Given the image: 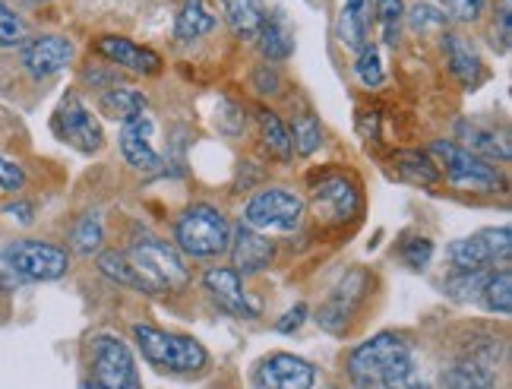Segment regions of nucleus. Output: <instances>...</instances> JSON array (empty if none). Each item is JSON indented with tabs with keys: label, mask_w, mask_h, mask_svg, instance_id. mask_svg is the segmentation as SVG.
<instances>
[{
	"label": "nucleus",
	"mask_w": 512,
	"mask_h": 389,
	"mask_svg": "<svg viewBox=\"0 0 512 389\" xmlns=\"http://www.w3.org/2000/svg\"><path fill=\"white\" fill-rule=\"evenodd\" d=\"M133 342L140 348V355L146 364H152L155 371L168 374H200L209 364V352L203 342H196L193 336L168 333V329L136 323L133 326Z\"/></svg>",
	"instance_id": "1"
},
{
	"label": "nucleus",
	"mask_w": 512,
	"mask_h": 389,
	"mask_svg": "<svg viewBox=\"0 0 512 389\" xmlns=\"http://www.w3.org/2000/svg\"><path fill=\"white\" fill-rule=\"evenodd\" d=\"M174 247L193 260H215L228 254L231 247L228 216L212 203L187 206L174 222Z\"/></svg>",
	"instance_id": "2"
},
{
	"label": "nucleus",
	"mask_w": 512,
	"mask_h": 389,
	"mask_svg": "<svg viewBox=\"0 0 512 389\" xmlns=\"http://www.w3.org/2000/svg\"><path fill=\"white\" fill-rule=\"evenodd\" d=\"M133 272L140 276L146 295H168L181 291L190 282V266L174 244L162 238H143L127 250Z\"/></svg>",
	"instance_id": "3"
},
{
	"label": "nucleus",
	"mask_w": 512,
	"mask_h": 389,
	"mask_svg": "<svg viewBox=\"0 0 512 389\" xmlns=\"http://www.w3.org/2000/svg\"><path fill=\"white\" fill-rule=\"evenodd\" d=\"M307 203L288 187H266L253 193L244 206L241 225L260 231V235H294L304 222Z\"/></svg>",
	"instance_id": "4"
},
{
	"label": "nucleus",
	"mask_w": 512,
	"mask_h": 389,
	"mask_svg": "<svg viewBox=\"0 0 512 389\" xmlns=\"http://www.w3.org/2000/svg\"><path fill=\"white\" fill-rule=\"evenodd\" d=\"M430 155H437V168H440V174H446L452 187L478 190V193H497L506 187V178L497 165L471 155L456 140H433Z\"/></svg>",
	"instance_id": "5"
},
{
	"label": "nucleus",
	"mask_w": 512,
	"mask_h": 389,
	"mask_svg": "<svg viewBox=\"0 0 512 389\" xmlns=\"http://www.w3.org/2000/svg\"><path fill=\"white\" fill-rule=\"evenodd\" d=\"M0 263L29 282H57L70 272V254L64 247L38 238L10 241L0 250Z\"/></svg>",
	"instance_id": "6"
},
{
	"label": "nucleus",
	"mask_w": 512,
	"mask_h": 389,
	"mask_svg": "<svg viewBox=\"0 0 512 389\" xmlns=\"http://www.w3.org/2000/svg\"><path fill=\"white\" fill-rule=\"evenodd\" d=\"M411 355V342L399 333H377L367 342L354 345L348 352V377L358 389H377L386 367H392L399 358Z\"/></svg>",
	"instance_id": "7"
},
{
	"label": "nucleus",
	"mask_w": 512,
	"mask_h": 389,
	"mask_svg": "<svg viewBox=\"0 0 512 389\" xmlns=\"http://www.w3.org/2000/svg\"><path fill=\"white\" fill-rule=\"evenodd\" d=\"M92 380L102 389H143L140 367L130 352V345L117 336H95L92 345Z\"/></svg>",
	"instance_id": "8"
},
{
	"label": "nucleus",
	"mask_w": 512,
	"mask_h": 389,
	"mask_svg": "<svg viewBox=\"0 0 512 389\" xmlns=\"http://www.w3.org/2000/svg\"><path fill=\"white\" fill-rule=\"evenodd\" d=\"M51 130H54V136L61 143L80 149L86 155L102 152V146H105L102 124H98L92 108L76 92H67L64 99H61V105H57L54 118H51Z\"/></svg>",
	"instance_id": "9"
},
{
	"label": "nucleus",
	"mask_w": 512,
	"mask_h": 389,
	"mask_svg": "<svg viewBox=\"0 0 512 389\" xmlns=\"http://www.w3.org/2000/svg\"><path fill=\"white\" fill-rule=\"evenodd\" d=\"M512 254V235L509 225L500 228H481L471 238H459L446 247V257L456 269L465 272H478V269H490L497 263H506Z\"/></svg>",
	"instance_id": "10"
},
{
	"label": "nucleus",
	"mask_w": 512,
	"mask_h": 389,
	"mask_svg": "<svg viewBox=\"0 0 512 389\" xmlns=\"http://www.w3.org/2000/svg\"><path fill=\"white\" fill-rule=\"evenodd\" d=\"M76 61V45L73 38L57 35V32H42L29 35L23 48H19V67H23L32 80H51V76L64 73Z\"/></svg>",
	"instance_id": "11"
},
{
	"label": "nucleus",
	"mask_w": 512,
	"mask_h": 389,
	"mask_svg": "<svg viewBox=\"0 0 512 389\" xmlns=\"http://www.w3.org/2000/svg\"><path fill=\"white\" fill-rule=\"evenodd\" d=\"M310 209L323 225H345L361 212V193L348 174H326L310 193Z\"/></svg>",
	"instance_id": "12"
},
{
	"label": "nucleus",
	"mask_w": 512,
	"mask_h": 389,
	"mask_svg": "<svg viewBox=\"0 0 512 389\" xmlns=\"http://www.w3.org/2000/svg\"><path fill=\"white\" fill-rule=\"evenodd\" d=\"M92 48L114 70H127V73H136V76H159L162 67H165L159 51L133 42V38H127V35H98L92 42Z\"/></svg>",
	"instance_id": "13"
},
{
	"label": "nucleus",
	"mask_w": 512,
	"mask_h": 389,
	"mask_svg": "<svg viewBox=\"0 0 512 389\" xmlns=\"http://www.w3.org/2000/svg\"><path fill=\"white\" fill-rule=\"evenodd\" d=\"M364 291H367V272L364 269L348 272L345 282L326 298V304H320L317 317H313V320H317L326 329V333L345 336L351 320H354V314H358L361 301H364Z\"/></svg>",
	"instance_id": "14"
},
{
	"label": "nucleus",
	"mask_w": 512,
	"mask_h": 389,
	"mask_svg": "<svg viewBox=\"0 0 512 389\" xmlns=\"http://www.w3.org/2000/svg\"><path fill=\"white\" fill-rule=\"evenodd\" d=\"M313 383H317V367L291 352H272L253 371L256 389H313Z\"/></svg>",
	"instance_id": "15"
},
{
	"label": "nucleus",
	"mask_w": 512,
	"mask_h": 389,
	"mask_svg": "<svg viewBox=\"0 0 512 389\" xmlns=\"http://www.w3.org/2000/svg\"><path fill=\"white\" fill-rule=\"evenodd\" d=\"M203 288L209 291V298L219 304L225 314L238 317V320H256V317H260V304L247 295L244 279L231 266H212L203 276Z\"/></svg>",
	"instance_id": "16"
},
{
	"label": "nucleus",
	"mask_w": 512,
	"mask_h": 389,
	"mask_svg": "<svg viewBox=\"0 0 512 389\" xmlns=\"http://www.w3.org/2000/svg\"><path fill=\"white\" fill-rule=\"evenodd\" d=\"M152 133H155V121L149 118V111L140 114V118H133V121H127V124H121V133H117V146H121L124 162H127L133 171H143V174L162 171L165 159H162V152L155 149Z\"/></svg>",
	"instance_id": "17"
},
{
	"label": "nucleus",
	"mask_w": 512,
	"mask_h": 389,
	"mask_svg": "<svg viewBox=\"0 0 512 389\" xmlns=\"http://www.w3.org/2000/svg\"><path fill=\"white\" fill-rule=\"evenodd\" d=\"M231 269L238 272L241 279H247V276H260L263 269H269L272 266V260H275V244L266 238V235H260V231H253V228H247V225H238L231 231Z\"/></svg>",
	"instance_id": "18"
},
{
	"label": "nucleus",
	"mask_w": 512,
	"mask_h": 389,
	"mask_svg": "<svg viewBox=\"0 0 512 389\" xmlns=\"http://www.w3.org/2000/svg\"><path fill=\"white\" fill-rule=\"evenodd\" d=\"M443 54H446L449 73L462 83V89L475 92L487 80V67H484L481 51L462 32H443Z\"/></svg>",
	"instance_id": "19"
},
{
	"label": "nucleus",
	"mask_w": 512,
	"mask_h": 389,
	"mask_svg": "<svg viewBox=\"0 0 512 389\" xmlns=\"http://www.w3.org/2000/svg\"><path fill=\"white\" fill-rule=\"evenodd\" d=\"M497 348L487 345L478 352L465 355L443 374V383L449 389H497Z\"/></svg>",
	"instance_id": "20"
},
{
	"label": "nucleus",
	"mask_w": 512,
	"mask_h": 389,
	"mask_svg": "<svg viewBox=\"0 0 512 389\" xmlns=\"http://www.w3.org/2000/svg\"><path fill=\"white\" fill-rule=\"evenodd\" d=\"M336 38L354 54L370 45V0H342L336 13Z\"/></svg>",
	"instance_id": "21"
},
{
	"label": "nucleus",
	"mask_w": 512,
	"mask_h": 389,
	"mask_svg": "<svg viewBox=\"0 0 512 389\" xmlns=\"http://www.w3.org/2000/svg\"><path fill=\"white\" fill-rule=\"evenodd\" d=\"M456 140L462 149H468L471 155H478L484 162H509V143L497 130L490 127H481L475 121H459L456 124Z\"/></svg>",
	"instance_id": "22"
},
{
	"label": "nucleus",
	"mask_w": 512,
	"mask_h": 389,
	"mask_svg": "<svg viewBox=\"0 0 512 389\" xmlns=\"http://www.w3.org/2000/svg\"><path fill=\"white\" fill-rule=\"evenodd\" d=\"M256 48L266 57V64H285L294 54V29L282 13H266L260 32H256Z\"/></svg>",
	"instance_id": "23"
},
{
	"label": "nucleus",
	"mask_w": 512,
	"mask_h": 389,
	"mask_svg": "<svg viewBox=\"0 0 512 389\" xmlns=\"http://www.w3.org/2000/svg\"><path fill=\"white\" fill-rule=\"evenodd\" d=\"M98 111L105 114L108 121L117 124H127L133 118L149 111V99L143 89H133V86H111L105 92H98Z\"/></svg>",
	"instance_id": "24"
},
{
	"label": "nucleus",
	"mask_w": 512,
	"mask_h": 389,
	"mask_svg": "<svg viewBox=\"0 0 512 389\" xmlns=\"http://www.w3.org/2000/svg\"><path fill=\"white\" fill-rule=\"evenodd\" d=\"M215 26H219V16L212 13V7L206 4V0H181L177 19H174L177 42H196V38L215 32Z\"/></svg>",
	"instance_id": "25"
},
{
	"label": "nucleus",
	"mask_w": 512,
	"mask_h": 389,
	"mask_svg": "<svg viewBox=\"0 0 512 389\" xmlns=\"http://www.w3.org/2000/svg\"><path fill=\"white\" fill-rule=\"evenodd\" d=\"M222 13L234 38H256L266 19V4L263 0H222Z\"/></svg>",
	"instance_id": "26"
},
{
	"label": "nucleus",
	"mask_w": 512,
	"mask_h": 389,
	"mask_svg": "<svg viewBox=\"0 0 512 389\" xmlns=\"http://www.w3.org/2000/svg\"><path fill=\"white\" fill-rule=\"evenodd\" d=\"M256 121H260V136H263L266 152L272 155V159H279V162H291L294 149H291V136H288L285 121L269 108L256 111Z\"/></svg>",
	"instance_id": "27"
},
{
	"label": "nucleus",
	"mask_w": 512,
	"mask_h": 389,
	"mask_svg": "<svg viewBox=\"0 0 512 389\" xmlns=\"http://www.w3.org/2000/svg\"><path fill=\"white\" fill-rule=\"evenodd\" d=\"M288 136H291V149L298 152L301 159H310V155L323 146V124H320L317 114L304 111L291 121Z\"/></svg>",
	"instance_id": "28"
},
{
	"label": "nucleus",
	"mask_w": 512,
	"mask_h": 389,
	"mask_svg": "<svg viewBox=\"0 0 512 389\" xmlns=\"http://www.w3.org/2000/svg\"><path fill=\"white\" fill-rule=\"evenodd\" d=\"M396 168L405 181L411 184H421V187H433L440 181V168L437 162L430 159L427 152H418V149H408V152H399L396 155Z\"/></svg>",
	"instance_id": "29"
},
{
	"label": "nucleus",
	"mask_w": 512,
	"mask_h": 389,
	"mask_svg": "<svg viewBox=\"0 0 512 389\" xmlns=\"http://www.w3.org/2000/svg\"><path fill=\"white\" fill-rule=\"evenodd\" d=\"M481 301L490 314L509 317V310H512V269H500V272L490 269L484 291H481Z\"/></svg>",
	"instance_id": "30"
},
{
	"label": "nucleus",
	"mask_w": 512,
	"mask_h": 389,
	"mask_svg": "<svg viewBox=\"0 0 512 389\" xmlns=\"http://www.w3.org/2000/svg\"><path fill=\"white\" fill-rule=\"evenodd\" d=\"M377 389H430V383L421 374L415 355H405L392 367H386V374L380 377Z\"/></svg>",
	"instance_id": "31"
},
{
	"label": "nucleus",
	"mask_w": 512,
	"mask_h": 389,
	"mask_svg": "<svg viewBox=\"0 0 512 389\" xmlns=\"http://www.w3.org/2000/svg\"><path fill=\"white\" fill-rule=\"evenodd\" d=\"M95 263H98V272H102L105 279L124 285V288H133V291H143V282L133 272V266H130L124 250H98V260Z\"/></svg>",
	"instance_id": "32"
},
{
	"label": "nucleus",
	"mask_w": 512,
	"mask_h": 389,
	"mask_svg": "<svg viewBox=\"0 0 512 389\" xmlns=\"http://www.w3.org/2000/svg\"><path fill=\"white\" fill-rule=\"evenodd\" d=\"M70 241H73L76 254H83V257H92V254L102 250V244H105V225H102V219H98V212H86V216L76 219Z\"/></svg>",
	"instance_id": "33"
},
{
	"label": "nucleus",
	"mask_w": 512,
	"mask_h": 389,
	"mask_svg": "<svg viewBox=\"0 0 512 389\" xmlns=\"http://www.w3.org/2000/svg\"><path fill=\"white\" fill-rule=\"evenodd\" d=\"M490 276V269H478V272H465V269H456L452 276L443 282V291L459 304H468V301H481V291H484V282Z\"/></svg>",
	"instance_id": "34"
},
{
	"label": "nucleus",
	"mask_w": 512,
	"mask_h": 389,
	"mask_svg": "<svg viewBox=\"0 0 512 389\" xmlns=\"http://www.w3.org/2000/svg\"><path fill=\"white\" fill-rule=\"evenodd\" d=\"M373 10H377L380 29H383V42L389 48L399 45L402 38V26H405V0H373Z\"/></svg>",
	"instance_id": "35"
},
{
	"label": "nucleus",
	"mask_w": 512,
	"mask_h": 389,
	"mask_svg": "<svg viewBox=\"0 0 512 389\" xmlns=\"http://www.w3.org/2000/svg\"><path fill=\"white\" fill-rule=\"evenodd\" d=\"M354 76L364 89H380L386 83V67H383V57L373 45H364L354 57Z\"/></svg>",
	"instance_id": "36"
},
{
	"label": "nucleus",
	"mask_w": 512,
	"mask_h": 389,
	"mask_svg": "<svg viewBox=\"0 0 512 389\" xmlns=\"http://www.w3.org/2000/svg\"><path fill=\"white\" fill-rule=\"evenodd\" d=\"M26 38H29V23L7 4V0H0V51L23 48Z\"/></svg>",
	"instance_id": "37"
},
{
	"label": "nucleus",
	"mask_w": 512,
	"mask_h": 389,
	"mask_svg": "<svg viewBox=\"0 0 512 389\" xmlns=\"http://www.w3.org/2000/svg\"><path fill=\"white\" fill-rule=\"evenodd\" d=\"M433 4L440 7V13L449 23H459V26L481 23V16L487 10V0H433Z\"/></svg>",
	"instance_id": "38"
},
{
	"label": "nucleus",
	"mask_w": 512,
	"mask_h": 389,
	"mask_svg": "<svg viewBox=\"0 0 512 389\" xmlns=\"http://www.w3.org/2000/svg\"><path fill=\"white\" fill-rule=\"evenodd\" d=\"M405 19L411 23V29L415 32H446V26H449V19L440 13V7L437 4H415L411 10H405Z\"/></svg>",
	"instance_id": "39"
},
{
	"label": "nucleus",
	"mask_w": 512,
	"mask_h": 389,
	"mask_svg": "<svg viewBox=\"0 0 512 389\" xmlns=\"http://www.w3.org/2000/svg\"><path fill=\"white\" fill-rule=\"evenodd\" d=\"M402 260H405L411 269H427L430 260H433V241L424 238V235L405 238V241H402Z\"/></svg>",
	"instance_id": "40"
},
{
	"label": "nucleus",
	"mask_w": 512,
	"mask_h": 389,
	"mask_svg": "<svg viewBox=\"0 0 512 389\" xmlns=\"http://www.w3.org/2000/svg\"><path fill=\"white\" fill-rule=\"evenodd\" d=\"M215 124H219V130L228 133V136L244 133V127H247L244 108L238 102H231V99H222V108H219V114H215Z\"/></svg>",
	"instance_id": "41"
},
{
	"label": "nucleus",
	"mask_w": 512,
	"mask_h": 389,
	"mask_svg": "<svg viewBox=\"0 0 512 389\" xmlns=\"http://www.w3.org/2000/svg\"><path fill=\"white\" fill-rule=\"evenodd\" d=\"M23 187H26V171H23V165L7 159V155H0V190L19 193Z\"/></svg>",
	"instance_id": "42"
},
{
	"label": "nucleus",
	"mask_w": 512,
	"mask_h": 389,
	"mask_svg": "<svg viewBox=\"0 0 512 389\" xmlns=\"http://www.w3.org/2000/svg\"><path fill=\"white\" fill-rule=\"evenodd\" d=\"M509 38H512V0H500L497 23H494V48L509 51Z\"/></svg>",
	"instance_id": "43"
},
{
	"label": "nucleus",
	"mask_w": 512,
	"mask_h": 389,
	"mask_svg": "<svg viewBox=\"0 0 512 389\" xmlns=\"http://www.w3.org/2000/svg\"><path fill=\"white\" fill-rule=\"evenodd\" d=\"M253 89L260 92V95H279V92H282L279 70H275L272 64L256 67V73H253Z\"/></svg>",
	"instance_id": "44"
},
{
	"label": "nucleus",
	"mask_w": 512,
	"mask_h": 389,
	"mask_svg": "<svg viewBox=\"0 0 512 389\" xmlns=\"http://www.w3.org/2000/svg\"><path fill=\"white\" fill-rule=\"evenodd\" d=\"M307 304H294L291 310H285V317L275 323V329H279L282 336H291V333H298V329L304 326V320H307Z\"/></svg>",
	"instance_id": "45"
},
{
	"label": "nucleus",
	"mask_w": 512,
	"mask_h": 389,
	"mask_svg": "<svg viewBox=\"0 0 512 389\" xmlns=\"http://www.w3.org/2000/svg\"><path fill=\"white\" fill-rule=\"evenodd\" d=\"M4 216L16 219L19 225H32L35 222V206L26 203V200H16V203H7L4 206Z\"/></svg>",
	"instance_id": "46"
},
{
	"label": "nucleus",
	"mask_w": 512,
	"mask_h": 389,
	"mask_svg": "<svg viewBox=\"0 0 512 389\" xmlns=\"http://www.w3.org/2000/svg\"><path fill=\"white\" fill-rule=\"evenodd\" d=\"M13 4H19V7H42V4H48V0H13Z\"/></svg>",
	"instance_id": "47"
},
{
	"label": "nucleus",
	"mask_w": 512,
	"mask_h": 389,
	"mask_svg": "<svg viewBox=\"0 0 512 389\" xmlns=\"http://www.w3.org/2000/svg\"><path fill=\"white\" fill-rule=\"evenodd\" d=\"M80 389H102V386H98L95 380H83V383H80Z\"/></svg>",
	"instance_id": "48"
}]
</instances>
